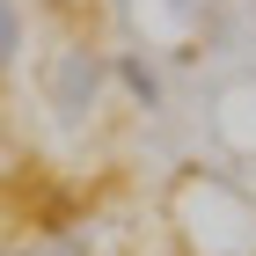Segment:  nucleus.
<instances>
[{
    "mask_svg": "<svg viewBox=\"0 0 256 256\" xmlns=\"http://www.w3.org/2000/svg\"><path fill=\"white\" fill-rule=\"evenodd\" d=\"M96 88H102V66L88 59V52H74V59H66V74H59V102H66V110H88V102H96Z\"/></svg>",
    "mask_w": 256,
    "mask_h": 256,
    "instance_id": "nucleus-1",
    "label": "nucleus"
},
{
    "mask_svg": "<svg viewBox=\"0 0 256 256\" xmlns=\"http://www.w3.org/2000/svg\"><path fill=\"white\" fill-rule=\"evenodd\" d=\"M118 80L132 88V102H139V110H154V102H161V80H154V66H146V59H132V52L118 59Z\"/></svg>",
    "mask_w": 256,
    "mask_h": 256,
    "instance_id": "nucleus-2",
    "label": "nucleus"
},
{
    "mask_svg": "<svg viewBox=\"0 0 256 256\" xmlns=\"http://www.w3.org/2000/svg\"><path fill=\"white\" fill-rule=\"evenodd\" d=\"M22 59V0H0V74H15Z\"/></svg>",
    "mask_w": 256,
    "mask_h": 256,
    "instance_id": "nucleus-3",
    "label": "nucleus"
}]
</instances>
